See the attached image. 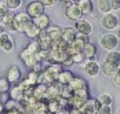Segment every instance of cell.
<instances>
[{"label": "cell", "mask_w": 120, "mask_h": 114, "mask_svg": "<svg viewBox=\"0 0 120 114\" xmlns=\"http://www.w3.org/2000/svg\"><path fill=\"white\" fill-rule=\"evenodd\" d=\"M37 59H39V62H44V61H48L50 59V52L48 51H43V50H39V52L36 54Z\"/></svg>", "instance_id": "f35d334b"}, {"label": "cell", "mask_w": 120, "mask_h": 114, "mask_svg": "<svg viewBox=\"0 0 120 114\" xmlns=\"http://www.w3.org/2000/svg\"><path fill=\"white\" fill-rule=\"evenodd\" d=\"M109 3H110V10L112 11L120 10V0H109Z\"/></svg>", "instance_id": "f6af8a7d"}, {"label": "cell", "mask_w": 120, "mask_h": 114, "mask_svg": "<svg viewBox=\"0 0 120 114\" xmlns=\"http://www.w3.org/2000/svg\"><path fill=\"white\" fill-rule=\"evenodd\" d=\"M21 4H22L21 0H7V1H6V7H7L8 11H11V10L14 11V10H17V8H19Z\"/></svg>", "instance_id": "8d00e7d4"}, {"label": "cell", "mask_w": 120, "mask_h": 114, "mask_svg": "<svg viewBox=\"0 0 120 114\" xmlns=\"http://www.w3.org/2000/svg\"><path fill=\"white\" fill-rule=\"evenodd\" d=\"M3 113H4V104L0 103V114H3Z\"/></svg>", "instance_id": "f5cc1de1"}, {"label": "cell", "mask_w": 120, "mask_h": 114, "mask_svg": "<svg viewBox=\"0 0 120 114\" xmlns=\"http://www.w3.org/2000/svg\"><path fill=\"white\" fill-rule=\"evenodd\" d=\"M105 62H108V63L116 66V68H120V52L119 51H110V52H108Z\"/></svg>", "instance_id": "cb8c5ba5"}, {"label": "cell", "mask_w": 120, "mask_h": 114, "mask_svg": "<svg viewBox=\"0 0 120 114\" xmlns=\"http://www.w3.org/2000/svg\"><path fill=\"white\" fill-rule=\"evenodd\" d=\"M39 76H40V71H29L28 77L25 78V81L29 84V85H37L39 84Z\"/></svg>", "instance_id": "4dcf8cb0"}, {"label": "cell", "mask_w": 120, "mask_h": 114, "mask_svg": "<svg viewBox=\"0 0 120 114\" xmlns=\"http://www.w3.org/2000/svg\"><path fill=\"white\" fill-rule=\"evenodd\" d=\"M68 87H69V89H71L72 92L80 91V89L88 91V82L84 80V78H82V77H76V76H75V78L71 81V84H69Z\"/></svg>", "instance_id": "8fae6325"}, {"label": "cell", "mask_w": 120, "mask_h": 114, "mask_svg": "<svg viewBox=\"0 0 120 114\" xmlns=\"http://www.w3.org/2000/svg\"><path fill=\"white\" fill-rule=\"evenodd\" d=\"M99 43H101L102 48L108 50L109 52H110V51H116V48H117V46H119V40H117L116 34H112V33L104 34V36L101 37Z\"/></svg>", "instance_id": "277c9868"}, {"label": "cell", "mask_w": 120, "mask_h": 114, "mask_svg": "<svg viewBox=\"0 0 120 114\" xmlns=\"http://www.w3.org/2000/svg\"><path fill=\"white\" fill-rule=\"evenodd\" d=\"M30 110L33 114H47V102H36L30 106Z\"/></svg>", "instance_id": "83f0119b"}, {"label": "cell", "mask_w": 120, "mask_h": 114, "mask_svg": "<svg viewBox=\"0 0 120 114\" xmlns=\"http://www.w3.org/2000/svg\"><path fill=\"white\" fill-rule=\"evenodd\" d=\"M116 37H117V40L120 41V26L117 28V34H116Z\"/></svg>", "instance_id": "db71d44e"}, {"label": "cell", "mask_w": 120, "mask_h": 114, "mask_svg": "<svg viewBox=\"0 0 120 114\" xmlns=\"http://www.w3.org/2000/svg\"><path fill=\"white\" fill-rule=\"evenodd\" d=\"M98 10L102 12L104 15L112 11V10H110V3H109V0H99V1H98Z\"/></svg>", "instance_id": "e575fe53"}, {"label": "cell", "mask_w": 120, "mask_h": 114, "mask_svg": "<svg viewBox=\"0 0 120 114\" xmlns=\"http://www.w3.org/2000/svg\"><path fill=\"white\" fill-rule=\"evenodd\" d=\"M61 88L62 85L58 82H54L52 85L47 87V99L48 100H58L61 98Z\"/></svg>", "instance_id": "5bb4252c"}, {"label": "cell", "mask_w": 120, "mask_h": 114, "mask_svg": "<svg viewBox=\"0 0 120 114\" xmlns=\"http://www.w3.org/2000/svg\"><path fill=\"white\" fill-rule=\"evenodd\" d=\"M21 77H22V73H21V69L18 68V66H15V65H12L11 68L8 69V73H7V80L8 82L11 84V82H18V81H21Z\"/></svg>", "instance_id": "ac0fdd59"}, {"label": "cell", "mask_w": 120, "mask_h": 114, "mask_svg": "<svg viewBox=\"0 0 120 114\" xmlns=\"http://www.w3.org/2000/svg\"><path fill=\"white\" fill-rule=\"evenodd\" d=\"M40 3H41V4H43V7L46 8V7H51V6H54L57 1H55V0H41Z\"/></svg>", "instance_id": "7dc6e473"}, {"label": "cell", "mask_w": 120, "mask_h": 114, "mask_svg": "<svg viewBox=\"0 0 120 114\" xmlns=\"http://www.w3.org/2000/svg\"><path fill=\"white\" fill-rule=\"evenodd\" d=\"M7 7H6V1H0V23L3 22V19H4V17L7 15Z\"/></svg>", "instance_id": "ab89813d"}, {"label": "cell", "mask_w": 120, "mask_h": 114, "mask_svg": "<svg viewBox=\"0 0 120 114\" xmlns=\"http://www.w3.org/2000/svg\"><path fill=\"white\" fill-rule=\"evenodd\" d=\"M72 62L73 63H83L84 62V57H83V54L80 52V54H75V55H72Z\"/></svg>", "instance_id": "ee69618b"}, {"label": "cell", "mask_w": 120, "mask_h": 114, "mask_svg": "<svg viewBox=\"0 0 120 114\" xmlns=\"http://www.w3.org/2000/svg\"><path fill=\"white\" fill-rule=\"evenodd\" d=\"M75 78V74H73L72 71L69 70V69H64L62 71H61V74L58 76V80H57V82L58 84H61V85H69L71 84V81Z\"/></svg>", "instance_id": "44dd1931"}, {"label": "cell", "mask_w": 120, "mask_h": 114, "mask_svg": "<svg viewBox=\"0 0 120 114\" xmlns=\"http://www.w3.org/2000/svg\"><path fill=\"white\" fill-rule=\"evenodd\" d=\"M33 98L36 102H44V99H47V87L37 84L33 88Z\"/></svg>", "instance_id": "d6986e66"}, {"label": "cell", "mask_w": 120, "mask_h": 114, "mask_svg": "<svg viewBox=\"0 0 120 114\" xmlns=\"http://www.w3.org/2000/svg\"><path fill=\"white\" fill-rule=\"evenodd\" d=\"M1 28L4 30H8V32H15V14L12 11H8L7 15L4 17L3 22L0 23Z\"/></svg>", "instance_id": "30bf717a"}, {"label": "cell", "mask_w": 120, "mask_h": 114, "mask_svg": "<svg viewBox=\"0 0 120 114\" xmlns=\"http://www.w3.org/2000/svg\"><path fill=\"white\" fill-rule=\"evenodd\" d=\"M37 44H39V48H40V50L50 52V50H51V47H52V41H51V39L48 37V34H47L46 30H41V32H40L39 37H37Z\"/></svg>", "instance_id": "ba28073f"}, {"label": "cell", "mask_w": 120, "mask_h": 114, "mask_svg": "<svg viewBox=\"0 0 120 114\" xmlns=\"http://www.w3.org/2000/svg\"><path fill=\"white\" fill-rule=\"evenodd\" d=\"M3 32H4V29H3V28H1V25H0V33H3Z\"/></svg>", "instance_id": "11a10c76"}, {"label": "cell", "mask_w": 120, "mask_h": 114, "mask_svg": "<svg viewBox=\"0 0 120 114\" xmlns=\"http://www.w3.org/2000/svg\"><path fill=\"white\" fill-rule=\"evenodd\" d=\"M11 84L8 82V80L6 77H0V93H6L10 91Z\"/></svg>", "instance_id": "d590c367"}, {"label": "cell", "mask_w": 120, "mask_h": 114, "mask_svg": "<svg viewBox=\"0 0 120 114\" xmlns=\"http://www.w3.org/2000/svg\"><path fill=\"white\" fill-rule=\"evenodd\" d=\"M77 7L80 8L82 14H91L93 12V8H94V4L91 0H79L77 1Z\"/></svg>", "instance_id": "603a6c76"}, {"label": "cell", "mask_w": 120, "mask_h": 114, "mask_svg": "<svg viewBox=\"0 0 120 114\" xmlns=\"http://www.w3.org/2000/svg\"><path fill=\"white\" fill-rule=\"evenodd\" d=\"M72 65H73L72 58H71V55H68V58H66V59L64 61V63H62L61 66H62V68H64V66H68V68H69V66H72Z\"/></svg>", "instance_id": "c3c4849f"}, {"label": "cell", "mask_w": 120, "mask_h": 114, "mask_svg": "<svg viewBox=\"0 0 120 114\" xmlns=\"http://www.w3.org/2000/svg\"><path fill=\"white\" fill-rule=\"evenodd\" d=\"M61 110V106L58 100H48L47 102V111L51 114H57Z\"/></svg>", "instance_id": "836d02e7"}, {"label": "cell", "mask_w": 120, "mask_h": 114, "mask_svg": "<svg viewBox=\"0 0 120 114\" xmlns=\"http://www.w3.org/2000/svg\"><path fill=\"white\" fill-rule=\"evenodd\" d=\"M33 23V19L26 15V12H19L15 14V32L24 33L25 30Z\"/></svg>", "instance_id": "7a4b0ae2"}, {"label": "cell", "mask_w": 120, "mask_h": 114, "mask_svg": "<svg viewBox=\"0 0 120 114\" xmlns=\"http://www.w3.org/2000/svg\"><path fill=\"white\" fill-rule=\"evenodd\" d=\"M113 78H115V82H116L117 85H120V68H119V70L116 71V74L113 76Z\"/></svg>", "instance_id": "681fc988"}, {"label": "cell", "mask_w": 120, "mask_h": 114, "mask_svg": "<svg viewBox=\"0 0 120 114\" xmlns=\"http://www.w3.org/2000/svg\"><path fill=\"white\" fill-rule=\"evenodd\" d=\"M54 82H57V81L54 80L46 70L40 73V76H39V84H41V85H44V87H50V85H52Z\"/></svg>", "instance_id": "f1b7e54d"}, {"label": "cell", "mask_w": 120, "mask_h": 114, "mask_svg": "<svg viewBox=\"0 0 120 114\" xmlns=\"http://www.w3.org/2000/svg\"><path fill=\"white\" fill-rule=\"evenodd\" d=\"M73 96H77L83 100H88L90 99V92L86 91V89H80V91H75L73 92Z\"/></svg>", "instance_id": "74e56055"}, {"label": "cell", "mask_w": 120, "mask_h": 114, "mask_svg": "<svg viewBox=\"0 0 120 114\" xmlns=\"http://www.w3.org/2000/svg\"><path fill=\"white\" fill-rule=\"evenodd\" d=\"M8 100H10V95H8V92H6V93H0V103H1V104H6Z\"/></svg>", "instance_id": "bcb514c9"}, {"label": "cell", "mask_w": 120, "mask_h": 114, "mask_svg": "<svg viewBox=\"0 0 120 114\" xmlns=\"http://www.w3.org/2000/svg\"><path fill=\"white\" fill-rule=\"evenodd\" d=\"M0 48L4 52H11L14 50V40L10 37V34L3 32L0 33Z\"/></svg>", "instance_id": "52a82bcc"}, {"label": "cell", "mask_w": 120, "mask_h": 114, "mask_svg": "<svg viewBox=\"0 0 120 114\" xmlns=\"http://www.w3.org/2000/svg\"><path fill=\"white\" fill-rule=\"evenodd\" d=\"M33 25L39 28V30H47L48 28L51 26V21H50V17L47 14H43L40 17H37L33 19Z\"/></svg>", "instance_id": "2e32d148"}, {"label": "cell", "mask_w": 120, "mask_h": 114, "mask_svg": "<svg viewBox=\"0 0 120 114\" xmlns=\"http://www.w3.org/2000/svg\"><path fill=\"white\" fill-rule=\"evenodd\" d=\"M101 23H102V26H104L105 29L113 30V29H116V28L120 26V18L115 14V12H108V14H105V15L102 17Z\"/></svg>", "instance_id": "3957f363"}, {"label": "cell", "mask_w": 120, "mask_h": 114, "mask_svg": "<svg viewBox=\"0 0 120 114\" xmlns=\"http://www.w3.org/2000/svg\"><path fill=\"white\" fill-rule=\"evenodd\" d=\"M112 106H101L99 109H98V111L97 114H112Z\"/></svg>", "instance_id": "7bdbcfd3"}, {"label": "cell", "mask_w": 120, "mask_h": 114, "mask_svg": "<svg viewBox=\"0 0 120 114\" xmlns=\"http://www.w3.org/2000/svg\"><path fill=\"white\" fill-rule=\"evenodd\" d=\"M26 50L29 51V52H32V54H37L39 52V44H37V41H32V43H29V46L26 47Z\"/></svg>", "instance_id": "60d3db41"}, {"label": "cell", "mask_w": 120, "mask_h": 114, "mask_svg": "<svg viewBox=\"0 0 120 114\" xmlns=\"http://www.w3.org/2000/svg\"><path fill=\"white\" fill-rule=\"evenodd\" d=\"M75 29H76L77 33L86 34V36H90V34L93 33V25L88 22V21H86V19H80V21H77V22H76V26H75Z\"/></svg>", "instance_id": "7c38bea8"}, {"label": "cell", "mask_w": 120, "mask_h": 114, "mask_svg": "<svg viewBox=\"0 0 120 114\" xmlns=\"http://www.w3.org/2000/svg\"><path fill=\"white\" fill-rule=\"evenodd\" d=\"M46 32H47L48 37L51 39L52 43H57V41H60L61 40V36H62V28L55 26V25H51Z\"/></svg>", "instance_id": "7402d4cb"}, {"label": "cell", "mask_w": 120, "mask_h": 114, "mask_svg": "<svg viewBox=\"0 0 120 114\" xmlns=\"http://www.w3.org/2000/svg\"><path fill=\"white\" fill-rule=\"evenodd\" d=\"M101 107V104L98 103V100L97 99H88L87 102L84 103V106L82 107V110L80 111H83L84 114H97V111H98V109Z\"/></svg>", "instance_id": "4fadbf2b"}, {"label": "cell", "mask_w": 120, "mask_h": 114, "mask_svg": "<svg viewBox=\"0 0 120 114\" xmlns=\"http://www.w3.org/2000/svg\"><path fill=\"white\" fill-rule=\"evenodd\" d=\"M101 68H102V71H104L106 76H109V77H113V76L116 74V71L119 70V68L110 65V63H108V62H104V65H102Z\"/></svg>", "instance_id": "f546056e"}, {"label": "cell", "mask_w": 120, "mask_h": 114, "mask_svg": "<svg viewBox=\"0 0 120 114\" xmlns=\"http://www.w3.org/2000/svg\"><path fill=\"white\" fill-rule=\"evenodd\" d=\"M64 70V68L61 66V65H55V63H51L47 69H46V71H47L48 74L54 78V80L57 81L58 80V76L61 74V71Z\"/></svg>", "instance_id": "484cf974"}, {"label": "cell", "mask_w": 120, "mask_h": 114, "mask_svg": "<svg viewBox=\"0 0 120 114\" xmlns=\"http://www.w3.org/2000/svg\"><path fill=\"white\" fill-rule=\"evenodd\" d=\"M40 32H41V30H39V28L35 26V25L32 23V25L25 30L24 33L26 34V37H29V39H37V37H39V34H40Z\"/></svg>", "instance_id": "d6a6232c"}, {"label": "cell", "mask_w": 120, "mask_h": 114, "mask_svg": "<svg viewBox=\"0 0 120 114\" xmlns=\"http://www.w3.org/2000/svg\"><path fill=\"white\" fill-rule=\"evenodd\" d=\"M97 52H98V48H97V46L93 44V43L86 44V46L83 47V51H82L84 59H88V61H93V59L97 57Z\"/></svg>", "instance_id": "ffe728a7"}, {"label": "cell", "mask_w": 120, "mask_h": 114, "mask_svg": "<svg viewBox=\"0 0 120 114\" xmlns=\"http://www.w3.org/2000/svg\"><path fill=\"white\" fill-rule=\"evenodd\" d=\"M19 58L24 61V63L28 66V68L32 69V71H39V69L41 68V62H39V59H37L36 54H32V52H29L26 48L21 51Z\"/></svg>", "instance_id": "6da1fadb"}, {"label": "cell", "mask_w": 120, "mask_h": 114, "mask_svg": "<svg viewBox=\"0 0 120 114\" xmlns=\"http://www.w3.org/2000/svg\"><path fill=\"white\" fill-rule=\"evenodd\" d=\"M68 58V52H62V51H57V50H50V62L55 63V65H62L64 61Z\"/></svg>", "instance_id": "9a60e30c"}, {"label": "cell", "mask_w": 120, "mask_h": 114, "mask_svg": "<svg viewBox=\"0 0 120 114\" xmlns=\"http://www.w3.org/2000/svg\"><path fill=\"white\" fill-rule=\"evenodd\" d=\"M83 47L84 44L83 43H80L79 40H75L73 43H71L69 44V47H68V55H75V54H80L82 51H83Z\"/></svg>", "instance_id": "d4e9b609"}, {"label": "cell", "mask_w": 120, "mask_h": 114, "mask_svg": "<svg viewBox=\"0 0 120 114\" xmlns=\"http://www.w3.org/2000/svg\"><path fill=\"white\" fill-rule=\"evenodd\" d=\"M97 100L101 106H112V103H113V99H112V96L109 93H101L97 98Z\"/></svg>", "instance_id": "1f68e13d"}, {"label": "cell", "mask_w": 120, "mask_h": 114, "mask_svg": "<svg viewBox=\"0 0 120 114\" xmlns=\"http://www.w3.org/2000/svg\"><path fill=\"white\" fill-rule=\"evenodd\" d=\"M8 95H10V99L15 100V102H19V103H21L22 98H24V92H22V89H21L18 85H15V87L10 88V92H8Z\"/></svg>", "instance_id": "4316f807"}, {"label": "cell", "mask_w": 120, "mask_h": 114, "mask_svg": "<svg viewBox=\"0 0 120 114\" xmlns=\"http://www.w3.org/2000/svg\"><path fill=\"white\" fill-rule=\"evenodd\" d=\"M75 40H79L80 43H83L84 46L90 43V36H86V34H82V33H76V39Z\"/></svg>", "instance_id": "b9f144b4"}, {"label": "cell", "mask_w": 120, "mask_h": 114, "mask_svg": "<svg viewBox=\"0 0 120 114\" xmlns=\"http://www.w3.org/2000/svg\"><path fill=\"white\" fill-rule=\"evenodd\" d=\"M69 114H84V113L80 111V110H76V109H71L69 110Z\"/></svg>", "instance_id": "816d5d0a"}, {"label": "cell", "mask_w": 120, "mask_h": 114, "mask_svg": "<svg viewBox=\"0 0 120 114\" xmlns=\"http://www.w3.org/2000/svg\"><path fill=\"white\" fill-rule=\"evenodd\" d=\"M44 14V7H43V4L40 3V1H30L28 6H26V15L29 17V18H32V19H35L37 17H40V15H43Z\"/></svg>", "instance_id": "5b68a950"}, {"label": "cell", "mask_w": 120, "mask_h": 114, "mask_svg": "<svg viewBox=\"0 0 120 114\" xmlns=\"http://www.w3.org/2000/svg\"><path fill=\"white\" fill-rule=\"evenodd\" d=\"M84 71L90 77H97L99 74V71H101V66L94 59L93 61H87V62H84Z\"/></svg>", "instance_id": "9c48e42d"}, {"label": "cell", "mask_w": 120, "mask_h": 114, "mask_svg": "<svg viewBox=\"0 0 120 114\" xmlns=\"http://www.w3.org/2000/svg\"><path fill=\"white\" fill-rule=\"evenodd\" d=\"M65 15H66L68 19L75 21V22H77V21L82 19L83 14H82V11H80V8L77 7V1H73L71 6H68V7L65 8Z\"/></svg>", "instance_id": "8992f818"}, {"label": "cell", "mask_w": 120, "mask_h": 114, "mask_svg": "<svg viewBox=\"0 0 120 114\" xmlns=\"http://www.w3.org/2000/svg\"><path fill=\"white\" fill-rule=\"evenodd\" d=\"M3 114H22L19 110H4Z\"/></svg>", "instance_id": "f907efd6"}, {"label": "cell", "mask_w": 120, "mask_h": 114, "mask_svg": "<svg viewBox=\"0 0 120 114\" xmlns=\"http://www.w3.org/2000/svg\"><path fill=\"white\" fill-rule=\"evenodd\" d=\"M76 29L75 28H71V26H68V28H64L62 29V36H61V40L62 41H65L66 44H71L75 41V39H76Z\"/></svg>", "instance_id": "e0dca14e"}, {"label": "cell", "mask_w": 120, "mask_h": 114, "mask_svg": "<svg viewBox=\"0 0 120 114\" xmlns=\"http://www.w3.org/2000/svg\"><path fill=\"white\" fill-rule=\"evenodd\" d=\"M117 113H119V114H120V107H119V110H117Z\"/></svg>", "instance_id": "9f6ffc18"}]
</instances>
